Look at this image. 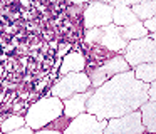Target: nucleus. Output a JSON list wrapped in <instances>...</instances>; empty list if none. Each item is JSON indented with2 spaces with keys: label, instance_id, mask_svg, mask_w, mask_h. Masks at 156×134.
I'll return each instance as SVG.
<instances>
[{
  "label": "nucleus",
  "instance_id": "12",
  "mask_svg": "<svg viewBox=\"0 0 156 134\" xmlns=\"http://www.w3.org/2000/svg\"><path fill=\"white\" fill-rule=\"evenodd\" d=\"M86 67H87L86 57L82 55L79 50H72V52H67L64 57H62L59 72H61V76L72 74V72H84Z\"/></svg>",
  "mask_w": 156,
  "mask_h": 134
},
{
  "label": "nucleus",
  "instance_id": "22",
  "mask_svg": "<svg viewBox=\"0 0 156 134\" xmlns=\"http://www.w3.org/2000/svg\"><path fill=\"white\" fill-rule=\"evenodd\" d=\"M67 2L72 5H84V3H89L91 0H67Z\"/></svg>",
  "mask_w": 156,
  "mask_h": 134
},
{
  "label": "nucleus",
  "instance_id": "21",
  "mask_svg": "<svg viewBox=\"0 0 156 134\" xmlns=\"http://www.w3.org/2000/svg\"><path fill=\"white\" fill-rule=\"evenodd\" d=\"M69 50H71V45H69V44H66V45H62L61 49H59V57H64L66 54L69 52Z\"/></svg>",
  "mask_w": 156,
  "mask_h": 134
},
{
  "label": "nucleus",
  "instance_id": "19",
  "mask_svg": "<svg viewBox=\"0 0 156 134\" xmlns=\"http://www.w3.org/2000/svg\"><path fill=\"white\" fill-rule=\"evenodd\" d=\"M34 131L30 129V127H27V126H24V127H20V129H15V131H10V132H5V134H32Z\"/></svg>",
  "mask_w": 156,
  "mask_h": 134
},
{
  "label": "nucleus",
  "instance_id": "18",
  "mask_svg": "<svg viewBox=\"0 0 156 134\" xmlns=\"http://www.w3.org/2000/svg\"><path fill=\"white\" fill-rule=\"evenodd\" d=\"M141 23L148 32H151L153 35H154V32H156V17H151V19L144 20V22H141Z\"/></svg>",
  "mask_w": 156,
  "mask_h": 134
},
{
  "label": "nucleus",
  "instance_id": "10",
  "mask_svg": "<svg viewBox=\"0 0 156 134\" xmlns=\"http://www.w3.org/2000/svg\"><path fill=\"white\" fill-rule=\"evenodd\" d=\"M94 92V89H89L86 92H81V94H74V96L67 97V99L62 100V114H64L67 119H74L77 117L79 114H84L86 112V102L87 99L91 97V94Z\"/></svg>",
  "mask_w": 156,
  "mask_h": 134
},
{
  "label": "nucleus",
  "instance_id": "7",
  "mask_svg": "<svg viewBox=\"0 0 156 134\" xmlns=\"http://www.w3.org/2000/svg\"><path fill=\"white\" fill-rule=\"evenodd\" d=\"M84 29H99L112 23V5L99 0H91L84 9Z\"/></svg>",
  "mask_w": 156,
  "mask_h": 134
},
{
  "label": "nucleus",
  "instance_id": "17",
  "mask_svg": "<svg viewBox=\"0 0 156 134\" xmlns=\"http://www.w3.org/2000/svg\"><path fill=\"white\" fill-rule=\"evenodd\" d=\"M25 126V119L24 116H9L7 119L2 122V126H0V131H2V134L5 132H10V131H15V129H20V127Z\"/></svg>",
  "mask_w": 156,
  "mask_h": 134
},
{
  "label": "nucleus",
  "instance_id": "15",
  "mask_svg": "<svg viewBox=\"0 0 156 134\" xmlns=\"http://www.w3.org/2000/svg\"><path fill=\"white\" fill-rule=\"evenodd\" d=\"M134 77L139 82L144 84H153L156 79V64L154 62H148V64H139L133 69Z\"/></svg>",
  "mask_w": 156,
  "mask_h": 134
},
{
  "label": "nucleus",
  "instance_id": "9",
  "mask_svg": "<svg viewBox=\"0 0 156 134\" xmlns=\"http://www.w3.org/2000/svg\"><path fill=\"white\" fill-rule=\"evenodd\" d=\"M106 124L108 121H99L96 116L84 112L71 119L62 134H104Z\"/></svg>",
  "mask_w": 156,
  "mask_h": 134
},
{
  "label": "nucleus",
  "instance_id": "16",
  "mask_svg": "<svg viewBox=\"0 0 156 134\" xmlns=\"http://www.w3.org/2000/svg\"><path fill=\"white\" fill-rule=\"evenodd\" d=\"M121 34H122V39L126 40V42H131V40H136V39H143V37H148L149 32L143 27V23L136 22V23H131V25L128 27H122L121 29Z\"/></svg>",
  "mask_w": 156,
  "mask_h": 134
},
{
  "label": "nucleus",
  "instance_id": "5",
  "mask_svg": "<svg viewBox=\"0 0 156 134\" xmlns=\"http://www.w3.org/2000/svg\"><path fill=\"white\" fill-rule=\"evenodd\" d=\"M91 89V82L86 72H72V74H66L61 76L57 80L54 82L52 89L49 90L47 96H54L57 99L64 100L67 97L74 96V94H81Z\"/></svg>",
  "mask_w": 156,
  "mask_h": 134
},
{
  "label": "nucleus",
  "instance_id": "4",
  "mask_svg": "<svg viewBox=\"0 0 156 134\" xmlns=\"http://www.w3.org/2000/svg\"><path fill=\"white\" fill-rule=\"evenodd\" d=\"M124 60L129 65V69H134L139 64H148L156 60V42L154 35L151 34V37H143V39H136L126 44L124 47Z\"/></svg>",
  "mask_w": 156,
  "mask_h": 134
},
{
  "label": "nucleus",
  "instance_id": "1",
  "mask_svg": "<svg viewBox=\"0 0 156 134\" xmlns=\"http://www.w3.org/2000/svg\"><path fill=\"white\" fill-rule=\"evenodd\" d=\"M149 84L139 82L133 69L111 77L94 89L86 102V112L99 121H109L138 111L149 99Z\"/></svg>",
  "mask_w": 156,
  "mask_h": 134
},
{
  "label": "nucleus",
  "instance_id": "23",
  "mask_svg": "<svg viewBox=\"0 0 156 134\" xmlns=\"http://www.w3.org/2000/svg\"><path fill=\"white\" fill-rule=\"evenodd\" d=\"M0 134H2V131H0Z\"/></svg>",
  "mask_w": 156,
  "mask_h": 134
},
{
  "label": "nucleus",
  "instance_id": "3",
  "mask_svg": "<svg viewBox=\"0 0 156 134\" xmlns=\"http://www.w3.org/2000/svg\"><path fill=\"white\" fill-rule=\"evenodd\" d=\"M87 45L91 47H101V49L108 50L111 54H122L126 47V40L122 39L121 34V27L116 25H106V27H99V29H89L86 30L84 35Z\"/></svg>",
  "mask_w": 156,
  "mask_h": 134
},
{
  "label": "nucleus",
  "instance_id": "11",
  "mask_svg": "<svg viewBox=\"0 0 156 134\" xmlns=\"http://www.w3.org/2000/svg\"><path fill=\"white\" fill-rule=\"evenodd\" d=\"M111 5H112V25L122 29V27H128V25H131V23L138 22V19H136V15L133 13L131 7L126 5L124 2L114 0Z\"/></svg>",
  "mask_w": 156,
  "mask_h": 134
},
{
  "label": "nucleus",
  "instance_id": "2",
  "mask_svg": "<svg viewBox=\"0 0 156 134\" xmlns=\"http://www.w3.org/2000/svg\"><path fill=\"white\" fill-rule=\"evenodd\" d=\"M62 100L57 99L54 96H45L41 97L37 102H34L30 107L27 109L24 119H25V126L30 127L32 131H39L44 129L45 126L52 124L54 121L61 119L62 114Z\"/></svg>",
  "mask_w": 156,
  "mask_h": 134
},
{
  "label": "nucleus",
  "instance_id": "6",
  "mask_svg": "<svg viewBox=\"0 0 156 134\" xmlns=\"http://www.w3.org/2000/svg\"><path fill=\"white\" fill-rule=\"evenodd\" d=\"M126 70H129V65L126 64L124 57H122L121 54H116V55L109 57L108 60H104L102 64L92 65L91 69L84 70V72L87 74V77H89L91 87L92 89H98V87L102 86L106 80H109L111 77L118 76V74L126 72Z\"/></svg>",
  "mask_w": 156,
  "mask_h": 134
},
{
  "label": "nucleus",
  "instance_id": "13",
  "mask_svg": "<svg viewBox=\"0 0 156 134\" xmlns=\"http://www.w3.org/2000/svg\"><path fill=\"white\" fill-rule=\"evenodd\" d=\"M139 114H141V122L144 126L146 132L154 134L156 131V99L154 97H149L141 107H139Z\"/></svg>",
  "mask_w": 156,
  "mask_h": 134
},
{
  "label": "nucleus",
  "instance_id": "8",
  "mask_svg": "<svg viewBox=\"0 0 156 134\" xmlns=\"http://www.w3.org/2000/svg\"><path fill=\"white\" fill-rule=\"evenodd\" d=\"M104 134H146L139 111L109 119L104 127Z\"/></svg>",
  "mask_w": 156,
  "mask_h": 134
},
{
  "label": "nucleus",
  "instance_id": "14",
  "mask_svg": "<svg viewBox=\"0 0 156 134\" xmlns=\"http://www.w3.org/2000/svg\"><path fill=\"white\" fill-rule=\"evenodd\" d=\"M131 10H133V13L136 15V19H138L139 22H144V20L154 17L156 3H154V0H141V2L131 5Z\"/></svg>",
  "mask_w": 156,
  "mask_h": 134
},
{
  "label": "nucleus",
  "instance_id": "20",
  "mask_svg": "<svg viewBox=\"0 0 156 134\" xmlns=\"http://www.w3.org/2000/svg\"><path fill=\"white\" fill-rule=\"evenodd\" d=\"M32 134H62V132H61V131H57V129H49V127H44V129L34 131Z\"/></svg>",
  "mask_w": 156,
  "mask_h": 134
}]
</instances>
